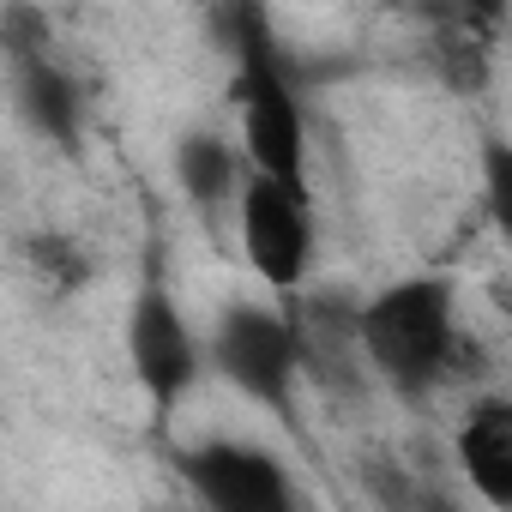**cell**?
Listing matches in <instances>:
<instances>
[{"label": "cell", "instance_id": "cell-6", "mask_svg": "<svg viewBox=\"0 0 512 512\" xmlns=\"http://www.w3.org/2000/svg\"><path fill=\"white\" fill-rule=\"evenodd\" d=\"M235 229H241L247 266L260 272L278 296L302 290V278L314 266V205H308V187L253 169L241 181V199H235Z\"/></svg>", "mask_w": 512, "mask_h": 512}, {"label": "cell", "instance_id": "cell-8", "mask_svg": "<svg viewBox=\"0 0 512 512\" xmlns=\"http://www.w3.org/2000/svg\"><path fill=\"white\" fill-rule=\"evenodd\" d=\"M452 452H458L464 482L488 506H512V398H500V392L476 398L452 434Z\"/></svg>", "mask_w": 512, "mask_h": 512}, {"label": "cell", "instance_id": "cell-10", "mask_svg": "<svg viewBox=\"0 0 512 512\" xmlns=\"http://www.w3.org/2000/svg\"><path fill=\"white\" fill-rule=\"evenodd\" d=\"M482 199H488V217L500 229V241L512 247V139H482Z\"/></svg>", "mask_w": 512, "mask_h": 512}, {"label": "cell", "instance_id": "cell-1", "mask_svg": "<svg viewBox=\"0 0 512 512\" xmlns=\"http://www.w3.org/2000/svg\"><path fill=\"white\" fill-rule=\"evenodd\" d=\"M229 55V103L241 109V151L260 175L308 187V115L296 97L290 55L260 0H223L211 19Z\"/></svg>", "mask_w": 512, "mask_h": 512}, {"label": "cell", "instance_id": "cell-11", "mask_svg": "<svg viewBox=\"0 0 512 512\" xmlns=\"http://www.w3.org/2000/svg\"><path fill=\"white\" fill-rule=\"evenodd\" d=\"M31 272L49 284V290H79L85 278H91V260L67 241V235H31Z\"/></svg>", "mask_w": 512, "mask_h": 512}, {"label": "cell", "instance_id": "cell-7", "mask_svg": "<svg viewBox=\"0 0 512 512\" xmlns=\"http://www.w3.org/2000/svg\"><path fill=\"white\" fill-rule=\"evenodd\" d=\"M175 470L193 488V500H205L211 512H290L296 506V482L284 458L253 440H199L175 458Z\"/></svg>", "mask_w": 512, "mask_h": 512}, {"label": "cell", "instance_id": "cell-4", "mask_svg": "<svg viewBox=\"0 0 512 512\" xmlns=\"http://www.w3.org/2000/svg\"><path fill=\"white\" fill-rule=\"evenodd\" d=\"M7 79H13V109L19 121L55 145V151H79L85 139V97H79V79L55 61V43H49V19L25 0L7 7Z\"/></svg>", "mask_w": 512, "mask_h": 512}, {"label": "cell", "instance_id": "cell-3", "mask_svg": "<svg viewBox=\"0 0 512 512\" xmlns=\"http://www.w3.org/2000/svg\"><path fill=\"white\" fill-rule=\"evenodd\" d=\"M211 374L241 392L247 404H260L272 416H296V380H302V332L290 314L260 308V302H235L217 314L211 338H205Z\"/></svg>", "mask_w": 512, "mask_h": 512}, {"label": "cell", "instance_id": "cell-2", "mask_svg": "<svg viewBox=\"0 0 512 512\" xmlns=\"http://www.w3.org/2000/svg\"><path fill=\"white\" fill-rule=\"evenodd\" d=\"M356 344L392 392H404V398L434 392L458 356V290H452V278L422 272V278H398V284L374 290L356 308Z\"/></svg>", "mask_w": 512, "mask_h": 512}, {"label": "cell", "instance_id": "cell-12", "mask_svg": "<svg viewBox=\"0 0 512 512\" xmlns=\"http://www.w3.org/2000/svg\"><path fill=\"white\" fill-rule=\"evenodd\" d=\"M452 7H458V13H464L470 25H500L512 0H452Z\"/></svg>", "mask_w": 512, "mask_h": 512}, {"label": "cell", "instance_id": "cell-5", "mask_svg": "<svg viewBox=\"0 0 512 512\" xmlns=\"http://www.w3.org/2000/svg\"><path fill=\"white\" fill-rule=\"evenodd\" d=\"M127 368H133L145 404L157 410V422H169L181 410V398L193 392V380L211 368L205 344L193 338V326L181 314V302L157 278H145L133 308H127Z\"/></svg>", "mask_w": 512, "mask_h": 512}, {"label": "cell", "instance_id": "cell-9", "mask_svg": "<svg viewBox=\"0 0 512 512\" xmlns=\"http://www.w3.org/2000/svg\"><path fill=\"white\" fill-rule=\"evenodd\" d=\"M241 157L223 133H181L175 139V187L193 199V205H223V199H241Z\"/></svg>", "mask_w": 512, "mask_h": 512}]
</instances>
